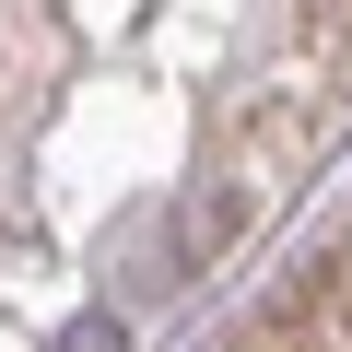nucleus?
<instances>
[{
	"instance_id": "f257e3e1",
	"label": "nucleus",
	"mask_w": 352,
	"mask_h": 352,
	"mask_svg": "<svg viewBox=\"0 0 352 352\" xmlns=\"http://www.w3.org/2000/svg\"><path fill=\"white\" fill-rule=\"evenodd\" d=\"M247 223V188H212V200H176V247H188V258H212L223 235Z\"/></svg>"
},
{
	"instance_id": "f03ea898",
	"label": "nucleus",
	"mask_w": 352,
	"mask_h": 352,
	"mask_svg": "<svg viewBox=\"0 0 352 352\" xmlns=\"http://www.w3.org/2000/svg\"><path fill=\"white\" fill-rule=\"evenodd\" d=\"M305 282H317V305H329V317L352 329V235H340L329 258H305Z\"/></svg>"
},
{
	"instance_id": "7ed1b4c3",
	"label": "nucleus",
	"mask_w": 352,
	"mask_h": 352,
	"mask_svg": "<svg viewBox=\"0 0 352 352\" xmlns=\"http://www.w3.org/2000/svg\"><path fill=\"white\" fill-rule=\"evenodd\" d=\"M59 352H129V340H118V317H82V329H71Z\"/></svg>"
}]
</instances>
